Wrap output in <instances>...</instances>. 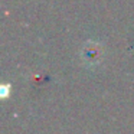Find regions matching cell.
<instances>
[{
	"label": "cell",
	"instance_id": "1",
	"mask_svg": "<svg viewBox=\"0 0 134 134\" xmlns=\"http://www.w3.org/2000/svg\"><path fill=\"white\" fill-rule=\"evenodd\" d=\"M7 95H9V85H3L2 87V97L7 98Z\"/></svg>",
	"mask_w": 134,
	"mask_h": 134
}]
</instances>
